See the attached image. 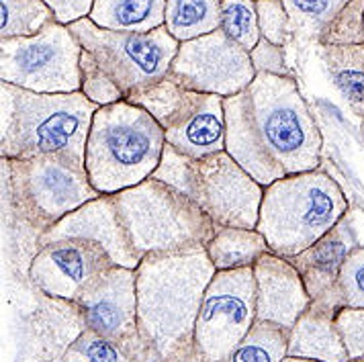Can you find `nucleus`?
Instances as JSON below:
<instances>
[{
    "label": "nucleus",
    "mask_w": 364,
    "mask_h": 362,
    "mask_svg": "<svg viewBox=\"0 0 364 362\" xmlns=\"http://www.w3.org/2000/svg\"><path fill=\"white\" fill-rule=\"evenodd\" d=\"M225 151L262 186L321 164V132L295 76L256 74L223 99Z\"/></svg>",
    "instance_id": "nucleus-1"
},
{
    "label": "nucleus",
    "mask_w": 364,
    "mask_h": 362,
    "mask_svg": "<svg viewBox=\"0 0 364 362\" xmlns=\"http://www.w3.org/2000/svg\"><path fill=\"white\" fill-rule=\"evenodd\" d=\"M137 270V321L151 362H195L203 295L215 277L205 246L151 254Z\"/></svg>",
    "instance_id": "nucleus-2"
},
{
    "label": "nucleus",
    "mask_w": 364,
    "mask_h": 362,
    "mask_svg": "<svg viewBox=\"0 0 364 362\" xmlns=\"http://www.w3.org/2000/svg\"><path fill=\"white\" fill-rule=\"evenodd\" d=\"M99 105L82 92L41 95L0 82V158H70L84 166Z\"/></svg>",
    "instance_id": "nucleus-3"
},
{
    "label": "nucleus",
    "mask_w": 364,
    "mask_h": 362,
    "mask_svg": "<svg viewBox=\"0 0 364 362\" xmlns=\"http://www.w3.org/2000/svg\"><path fill=\"white\" fill-rule=\"evenodd\" d=\"M162 125L139 105L121 100L95 113L86 144V172L100 195H117L148 181L162 162Z\"/></svg>",
    "instance_id": "nucleus-4"
},
{
    "label": "nucleus",
    "mask_w": 364,
    "mask_h": 362,
    "mask_svg": "<svg viewBox=\"0 0 364 362\" xmlns=\"http://www.w3.org/2000/svg\"><path fill=\"white\" fill-rule=\"evenodd\" d=\"M0 172L4 228H23L37 244L60 219L100 197L90 184L86 166L70 158H0Z\"/></svg>",
    "instance_id": "nucleus-5"
},
{
    "label": "nucleus",
    "mask_w": 364,
    "mask_h": 362,
    "mask_svg": "<svg viewBox=\"0 0 364 362\" xmlns=\"http://www.w3.org/2000/svg\"><path fill=\"white\" fill-rule=\"evenodd\" d=\"M348 215V198L340 184L323 170L291 174L264 186L256 230L272 254L293 258Z\"/></svg>",
    "instance_id": "nucleus-6"
},
{
    "label": "nucleus",
    "mask_w": 364,
    "mask_h": 362,
    "mask_svg": "<svg viewBox=\"0 0 364 362\" xmlns=\"http://www.w3.org/2000/svg\"><path fill=\"white\" fill-rule=\"evenodd\" d=\"M156 181L193 198L215 228L256 230L264 186L233 160L228 151L193 160L166 144Z\"/></svg>",
    "instance_id": "nucleus-7"
},
{
    "label": "nucleus",
    "mask_w": 364,
    "mask_h": 362,
    "mask_svg": "<svg viewBox=\"0 0 364 362\" xmlns=\"http://www.w3.org/2000/svg\"><path fill=\"white\" fill-rule=\"evenodd\" d=\"M113 198L133 250L141 258L207 246L217 230L193 198L156 179Z\"/></svg>",
    "instance_id": "nucleus-8"
},
{
    "label": "nucleus",
    "mask_w": 364,
    "mask_h": 362,
    "mask_svg": "<svg viewBox=\"0 0 364 362\" xmlns=\"http://www.w3.org/2000/svg\"><path fill=\"white\" fill-rule=\"evenodd\" d=\"M84 51L121 90L123 100H132L170 74L181 41L160 27L151 33H121L100 29L90 18L68 25Z\"/></svg>",
    "instance_id": "nucleus-9"
},
{
    "label": "nucleus",
    "mask_w": 364,
    "mask_h": 362,
    "mask_svg": "<svg viewBox=\"0 0 364 362\" xmlns=\"http://www.w3.org/2000/svg\"><path fill=\"white\" fill-rule=\"evenodd\" d=\"M80 58L76 35L55 21L31 37L0 39V82L41 95L80 92Z\"/></svg>",
    "instance_id": "nucleus-10"
},
{
    "label": "nucleus",
    "mask_w": 364,
    "mask_h": 362,
    "mask_svg": "<svg viewBox=\"0 0 364 362\" xmlns=\"http://www.w3.org/2000/svg\"><path fill=\"white\" fill-rule=\"evenodd\" d=\"M129 102L144 107L162 125L166 144L184 156L200 160L225 151V109L221 97L186 90L166 76Z\"/></svg>",
    "instance_id": "nucleus-11"
},
{
    "label": "nucleus",
    "mask_w": 364,
    "mask_h": 362,
    "mask_svg": "<svg viewBox=\"0 0 364 362\" xmlns=\"http://www.w3.org/2000/svg\"><path fill=\"white\" fill-rule=\"evenodd\" d=\"M256 277L252 268L217 270L200 303L195 362L225 361L256 324Z\"/></svg>",
    "instance_id": "nucleus-12"
},
{
    "label": "nucleus",
    "mask_w": 364,
    "mask_h": 362,
    "mask_svg": "<svg viewBox=\"0 0 364 362\" xmlns=\"http://www.w3.org/2000/svg\"><path fill=\"white\" fill-rule=\"evenodd\" d=\"M168 76L186 90L228 99L248 88L256 70L250 51L217 29L181 43Z\"/></svg>",
    "instance_id": "nucleus-13"
},
{
    "label": "nucleus",
    "mask_w": 364,
    "mask_h": 362,
    "mask_svg": "<svg viewBox=\"0 0 364 362\" xmlns=\"http://www.w3.org/2000/svg\"><path fill=\"white\" fill-rule=\"evenodd\" d=\"M74 305L80 312L84 329L119 344L133 362H151L137 321V270L107 268Z\"/></svg>",
    "instance_id": "nucleus-14"
},
{
    "label": "nucleus",
    "mask_w": 364,
    "mask_h": 362,
    "mask_svg": "<svg viewBox=\"0 0 364 362\" xmlns=\"http://www.w3.org/2000/svg\"><path fill=\"white\" fill-rule=\"evenodd\" d=\"M111 266L113 260L90 242L55 240L37 250L29 264V280L43 297L76 303Z\"/></svg>",
    "instance_id": "nucleus-15"
},
{
    "label": "nucleus",
    "mask_w": 364,
    "mask_h": 362,
    "mask_svg": "<svg viewBox=\"0 0 364 362\" xmlns=\"http://www.w3.org/2000/svg\"><path fill=\"white\" fill-rule=\"evenodd\" d=\"M55 240H84L99 246L115 266L137 268L141 256L133 250L129 235L123 228L113 195H100L80 209L60 219L39 240V247Z\"/></svg>",
    "instance_id": "nucleus-16"
},
{
    "label": "nucleus",
    "mask_w": 364,
    "mask_h": 362,
    "mask_svg": "<svg viewBox=\"0 0 364 362\" xmlns=\"http://www.w3.org/2000/svg\"><path fill=\"white\" fill-rule=\"evenodd\" d=\"M356 246L358 242L346 215L319 242H315L314 246L297 256L289 258L303 279L311 305H317L336 315L340 309H344V301L340 295V272L348 254Z\"/></svg>",
    "instance_id": "nucleus-17"
},
{
    "label": "nucleus",
    "mask_w": 364,
    "mask_h": 362,
    "mask_svg": "<svg viewBox=\"0 0 364 362\" xmlns=\"http://www.w3.org/2000/svg\"><path fill=\"white\" fill-rule=\"evenodd\" d=\"M254 277L258 309L256 321L272 324L289 334L311 305L299 270L289 258L268 252L254 264Z\"/></svg>",
    "instance_id": "nucleus-18"
},
{
    "label": "nucleus",
    "mask_w": 364,
    "mask_h": 362,
    "mask_svg": "<svg viewBox=\"0 0 364 362\" xmlns=\"http://www.w3.org/2000/svg\"><path fill=\"white\" fill-rule=\"evenodd\" d=\"M287 356L314 362H346L348 352L336 328V313L326 312L317 305L297 319L287 334Z\"/></svg>",
    "instance_id": "nucleus-19"
},
{
    "label": "nucleus",
    "mask_w": 364,
    "mask_h": 362,
    "mask_svg": "<svg viewBox=\"0 0 364 362\" xmlns=\"http://www.w3.org/2000/svg\"><path fill=\"white\" fill-rule=\"evenodd\" d=\"M317 60L340 92L350 111L364 117V43L358 46H315Z\"/></svg>",
    "instance_id": "nucleus-20"
},
{
    "label": "nucleus",
    "mask_w": 364,
    "mask_h": 362,
    "mask_svg": "<svg viewBox=\"0 0 364 362\" xmlns=\"http://www.w3.org/2000/svg\"><path fill=\"white\" fill-rule=\"evenodd\" d=\"M88 18L109 31L151 33L164 27L166 0H95Z\"/></svg>",
    "instance_id": "nucleus-21"
},
{
    "label": "nucleus",
    "mask_w": 364,
    "mask_h": 362,
    "mask_svg": "<svg viewBox=\"0 0 364 362\" xmlns=\"http://www.w3.org/2000/svg\"><path fill=\"white\" fill-rule=\"evenodd\" d=\"M350 2L352 0H282L291 21V43L287 48L314 50Z\"/></svg>",
    "instance_id": "nucleus-22"
},
{
    "label": "nucleus",
    "mask_w": 364,
    "mask_h": 362,
    "mask_svg": "<svg viewBox=\"0 0 364 362\" xmlns=\"http://www.w3.org/2000/svg\"><path fill=\"white\" fill-rule=\"evenodd\" d=\"M205 250L215 270L252 268L270 252L264 235L248 228H217Z\"/></svg>",
    "instance_id": "nucleus-23"
},
{
    "label": "nucleus",
    "mask_w": 364,
    "mask_h": 362,
    "mask_svg": "<svg viewBox=\"0 0 364 362\" xmlns=\"http://www.w3.org/2000/svg\"><path fill=\"white\" fill-rule=\"evenodd\" d=\"M221 0H166L164 27L176 41H193L219 29Z\"/></svg>",
    "instance_id": "nucleus-24"
},
{
    "label": "nucleus",
    "mask_w": 364,
    "mask_h": 362,
    "mask_svg": "<svg viewBox=\"0 0 364 362\" xmlns=\"http://www.w3.org/2000/svg\"><path fill=\"white\" fill-rule=\"evenodd\" d=\"M55 23L43 0H0V39L31 37Z\"/></svg>",
    "instance_id": "nucleus-25"
},
{
    "label": "nucleus",
    "mask_w": 364,
    "mask_h": 362,
    "mask_svg": "<svg viewBox=\"0 0 364 362\" xmlns=\"http://www.w3.org/2000/svg\"><path fill=\"white\" fill-rule=\"evenodd\" d=\"M287 331L266 321H256L250 334L221 362H282L287 358Z\"/></svg>",
    "instance_id": "nucleus-26"
},
{
    "label": "nucleus",
    "mask_w": 364,
    "mask_h": 362,
    "mask_svg": "<svg viewBox=\"0 0 364 362\" xmlns=\"http://www.w3.org/2000/svg\"><path fill=\"white\" fill-rule=\"evenodd\" d=\"M219 29L240 48L252 51L262 39L256 0H221Z\"/></svg>",
    "instance_id": "nucleus-27"
},
{
    "label": "nucleus",
    "mask_w": 364,
    "mask_h": 362,
    "mask_svg": "<svg viewBox=\"0 0 364 362\" xmlns=\"http://www.w3.org/2000/svg\"><path fill=\"white\" fill-rule=\"evenodd\" d=\"M60 362H133L125 350L115 342L107 340L92 329H84L82 334L68 346Z\"/></svg>",
    "instance_id": "nucleus-28"
},
{
    "label": "nucleus",
    "mask_w": 364,
    "mask_h": 362,
    "mask_svg": "<svg viewBox=\"0 0 364 362\" xmlns=\"http://www.w3.org/2000/svg\"><path fill=\"white\" fill-rule=\"evenodd\" d=\"M80 70H82V90L80 92L86 99H90L99 107L115 105V102L123 100L121 90L107 78V74L92 60V55L84 50L82 58H80Z\"/></svg>",
    "instance_id": "nucleus-29"
},
{
    "label": "nucleus",
    "mask_w": 364,
    "mask_h": 362,
    "mask_svg": "<svg viewBox=\"0 0 364 362\" xmlns=\"http://www.w3.org/2000/svg\"><path fill=\"white\" fill-rule=\"evenodd\" d=\"M364 43V0H352L326 33L319 46H358Z\"/></svg>",
    "instance_id": "nucleus-30"
},
{
    "label": "nucleus",
    "mask_w": 364,
    "mask_h": 362,
    "mask_svg": "<svg viewBox=\"0 0 364 362\" xmlns=\"http://www.w3.org/2000/svg\"><path fill=\"white\" fill-rule=\"evenodd\" d=\"M260 35L274 46L287 48L291 43V21L282 0H256Z\"/></svg>",
    "instance_id": "nucleus-31"
},
{
    "label": "nucleus",
    "mask_w": 364,
    "mask_h": 362,
    "mask_svg": "<svg viewBox=\"0 0 364 362\" xmlns=\"http://www.w3.org/2000/svg\"><path fill=\"white\" fill-rule=\"evenodd\" d=\"M340 295L344 307L364 309V246H356L348 254L340 272Z\"/></svg>",
    "instance_id": "nucleus-32"
},
{
    "label": "nucleus",
    "mask_w": 364,
    "mask_h": 362,
    "mask_svg": "<svg viewBox=\"0 0 364 362\" xmlns=\"http://www.w3.org/2000/svg\"><path fill=\"white\" fill-rule=\"evenodd\" d=\"M336 328L346 348L348 361L364 362V309H340L336 315Z\"/></svg>",
    "instance_id": "nucleus-33"
},
{
    "label": "nucleus",
    "mask_w": 364,
    "mask_h": 362,
    "mask_svg": "<svg viewBox=\"0 0 364 362\" xmlns=\"http://www.w3.org/2000/svg\"><path fill=\"white\" fill-rule=\"evenodd\" d=\"M252 66L256 74H272V76H293V70L287 60V48L274 46L268 39H260L258 46L250 51Z\"/></svg>",
    "instance_id": "nucleus-34"
},
{
    "label": "nucleus",
    "mask_w": 364,
    "mask_h": 362,
    "mask_svg": "<svg viewBox=\"0 0 364 362\" xmlns=\"http://www.w3.org/2000/svg\"><path fill=\"white\" fill-rule=\"evenodd\" d=\"M55 15V21L62 25H72L82 18H88L95 0H43Z\"/></svg>",
    "instance_id": "nucleus-35"
},
{
    "label": "nucleus",
    "mask_w": 364,
    "mask_h": 362,
    "mask_svg": "<svg viewBox=\"0 0 364 362\" xmlns=\"http://www.w3.org/2000/svg\"><path fill=\"white\" fill-rule=\"evenodd\" d=\"M282 362H314V361H303V358H293V356H287Z\"/></svg>",
    "instance_id": "nucleus-36"
},
{
    "label": "nucleus",
    "mask_w": 364,
    "mask_h": 362,
    "mask_svg": "<svg viewBox=\"0 0 364 362\" xmlns=\"http://www.w3.org/2000/svg\"><path fill=\"white\" fill-rule=\"evenodd\" d=\"M360 133H363V139H364V117H363V121H360Z\"/></svg>",
    "instance_id": "nucleus-37"
},
{
    "label": "nucleus",
    "mask_w": 364,
    "mask_h": 362,
    "mask_svg": "<svg viewBox=\"0 0 364 362\" xmlns=\"http://www.w3.org/2000/svg\"><path fill=\"white\" fill-rule=\"evenodd\" d=\"M346 362H363V361H346Z\"/></svg>",
    "instance_id": "nucleus-38"
}]
</instances>
